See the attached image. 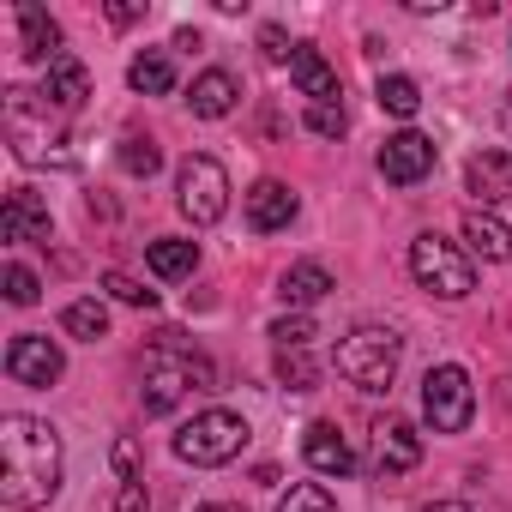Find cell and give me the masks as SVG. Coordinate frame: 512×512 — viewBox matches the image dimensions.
<instances>
[{"label":"cell","instance_id":"277c9868","mask_svg":"<svg viewBox=\"0 0 512 512\" xmlns=\"http://www.w3.org/2000/svg\"><path fill=\"white\" fill-rule=\"evenodd\" d=\"M410 272H416L422 290H434V296H446V302H458V296L476 290L470 253H464L458 241H446V235H416V241H410Z\"/></svg>","mask_w":512,"mask_h":512},{"label":"cell","instance_id":"9a60e30c","mask_svg":"<svg viewBox=\"0 0 512 512\" xmlns=\"http://www.w3.org/2000/svg\"><path fill=\"white\" fill-rule=\"evenodd\" d=\"M290 217H296V193L284 181H253L247 187V229L272 235V229H290Z\"/></svg>","mask_w":512,"mask_h":512},{"label":"cell","instance_id":"74e56055","mask_svg":"<svg viewBox=\"0 0 512 512\" xmlns=\"http://www.w3.org/2000/svg\"><path fill=\"white\" fill-rule=\"evenodd\" d=\"M506 127H512V103H506Z\"/></svg>","mask_w":512,"mask_h":512},{"label":"cell","instance_id":"e575fe53","mask_svg":"<svg viewBox=\"0 0 512 512\" xmlns=\"http://www.w3.org/2000/svg\"><path fill=\"white\" fill-rule=\"evenodd\" d=\"M115 512H151V494H145V482H121V494H115Z\"/></svg>","mask_w":512,"mask_h":512},{"label":"cell","instance_id":"8992f818","mask_svg":"<svg viewBox=\"0 0 512 512\" xmlns=\"http://www.w3.org/2000/svg\"><path fill=\"white\" fill-rule=\"evenodd\" d=\"M422 416H428L434 434H464V428H470V416H476V386H470V374H464L458 362L428 368V380H422Z\"/></svg>","mask_w":512,"mask_h":512},{"label":"cell","instance_id":"7c38bea8","mask_svg":"<svg viewBox=\"0 0 512 512\" xmlns=\"http://www.w3.org/2000/svg\"><path fill=\"white\" fill-rule=\"evenodd\" d=\"M91 97V73L79 55H55L49 61V79H43V109H61V115H79Z\"/></svg>","mask_w":512,"mask_h":512},{"label":"cell","instance_id":"4316f807","mask_svg":"<svg viewBox=\"0 0 512 512\" xmlns=\"http://www.w3.org/2000/svg\"><path fill=\"white\" fill-rule=\"evenodd\" d=\"M278 512H338V500H332L320 482H296V488L278 500Z\"/></svg>","mask_w":512,"mask_h":512},{"label":"cell","instance_id":"ffe728a7","mask_svg":"<svg viewBox=\"0 0 512 512\" xmlns=\"http://www.w3.org/2000/svg\"><path fill=\"white\" fill-rule=\"evenodd\" d=\"M19 43H25L31 61H55V55H67V49H61V25H55L43 7H31V0L19 7Z\"/></svg>","mask_w":512,"mask_h":512},{"label":"cell","instance_id":"603a6c76","mask_svg":"<svg viewBox=\"0 0 512 512\" xmlns=\"http://www.w3.org/2000/svg\"><path fill=\"white\" fill-rule=\"evenodd\" d=\"M127 85H133L139 97H163V91H175V67H169V55H139V61L127 67Z\"/></svg>","mask_w":512,"mask_h":512},{"label":"cell","instance_id":"d6a6232c","mask_svg":"<svg viewBox=\"0 0 512 512\" xmlns=\"http://www.w3.org/2000/svg\"><path fill=\"white\" fill-rule=\"evenodd\" d=\"M260 49H266V61H296V43H290L278 25H266V31H260Z\"/></svg>","mask_w":512,"mask_h":512},{"label":"cell","instance_id":"8fae6325","mask_svg":"<svg viewBox=\"0 0 512 512\" xmlns=\"http://www.w3.org/2000/svg\"><path fill=\"white\" fill-rule=\"evenodd\" d=\"M416 464H422V434L404 416H380L374 422V470L380 476H404Z\"/></svg>","mask_w":512,"mask_h":512},{"label":"cell","instance_id":"e0dca14e","mask_svg":"<svg viewBox=\"0 0 512 512\" xmlns=\"http://www.w3.org/2000/svg\"><path fill=\"white\" fill-rule=\"evenodd\" d=\"M49 211L37 205V193L31 187H19L13 199H7V217H0V235H7V241H43L49 247Z\"/></svg>","mask_w":512,"mask_h":512},{"label":"cell","instance_id":"5b68a950","mask_svg":"<svg viewBox=\"0 0 512 512\" xmlns=\"http://www.w3.org/2000/svg\"><path fill=\"white\" fill-rule=\"evenodd\" d=\"M241 446H247V422H241L235 410H199V416L175 434V458H181V464H199V470L229 464Z\"/></svg>","mask_w":512,"mask_h":512},{"label":"cell","instance_id":"2e32d148","mask_svg":"<svg viewBox=\"0 0 512 512\" xmlns=\"http://www.w3.org/2000/svg\"><path fill=\"white\" fill-rule=\"evenodd\" d=\"M290 79H296V91H302V97H314V103H338V97H344V85H338V67H332L320 49H308V43H296Z\"/></svg>","mask_w":512,"mask_h":512},{"label":"cell","instance_id":"7a4b0ae2","mask_svg":"<svg viewBox=\"0 0 512 512\" xmlns=\"http://www.w3.org/2000/svg\"><path fill=\"white\" fill-rule=\"evenodd\" d=\"M187 392H217V368H211L199 350H181L175 332H163V338L145 350V410L163 416V410H175Z\"/></svg>","mask_w":512,"mask_h":512},{"label":"cell","instance_id":"8d00e7d4","mask_svg":"<svg viewBox=\"0 0 512 512\" xmlns=\"http://www.w3.org/2000/svg\"><path fill=\"white\" fill-rule=\"evenodd\" d=\"M199 512H241V506H229V500H211V506H199Z\"/></svg>","mask_w":512,"mask_h":512},{"label":"cell","instance_id":"836d02e7","mask_svg":"<svg viewBox=\"0 0 512 512\" xmlns=\"http://www.w3.org/2000/svg\"><path fill=\"white\" fill-rule=\"evenodd\" d=\"M109 458H115V476H121V482H139V446H133V440H115Z\"/></svg>","mask_w":512,"mask_h":512},{"label":"cell","instance_id":"83f0119b","mask_svg":"<svg viewBox=\"0 0 512 512\" xmlns=\"http://www.w3.org/2000/svg\"><path fill=\"white\" fill-rule=\"evenodd\" d=\"M272 338H278V350H308L320 332H314L308 314H284V320H272Z\"/></svg>","mask_w":512,"mask_h":512},{"label":"cell","instance_id":"d590c367","mask_svg":"<svg viewBox=\"0 0 512 512\" xmlns=\"http://www.w3.org/2000/svg\"><path fill=\"white\" fill-rule=\"evenodd\" d=\"M428 512H470V506H464V500H434Z\"/></svg>","mask_w":512,"mask_h":512},{"label":"cell","instance_id":"6da1fadb","mask_svg":"<svg viewBox=\"0 0 512 512\" xmlns=\"http://www.w3.org/2000/svg\"><path fill=\"white\" fill-rule=\"evenodd\" d=\"M61 488V440L37 416H7L0 422V500L37 512Z\"/></svg>","mask_w":512,"mask_h":512},{"label":"cell","instance_id":"52a82bcc","mask_svg":"<svg viewBox=\"0 0 512 512\" xmlns=\"http://www.w3.org/2000/svg\"><path fill=\"white\" fill-rule=\"evenodd\" d=\"M175 193H181L187 223H217L229 211V175H223L217 157H187L181 175H175Z\"/></svg>","mask_w":512,"mask_h":512},{"label":"cell","instance_id":"30bf717a","mask_svg":"<svg viewBox=\"0 0 512 512\" xmlns=\"http://www.w3.org/2000/svg\"><path fill=\"white\" fill-rule=\"evenodd\" d=\"M61 344H49L43 332H19L13 344H7V374L19 380V386H55L61 380Z\"/></svg>","mask_w":512,"mask_h":512},{"label":"cell","instance_id":"3957f363","mask_svg":"<svg viewBox=\"0 0 512 512\" xmlns=\"http://www.w3.org/2000/svg\"><path fill=\"white\" fill-rule=\"evenodd\" d=\"M398 356H404V338H398L392 326H356V332L338 344L332 368H338L356 392H386L392 374H398Z\"/></svg>","mask_w":512,"mask_h":512},{"label":"cell","instance_id":"4fadbf2b","mask_svg":"<svg viewBox=\"0 0 512 512\" xmlns=\"http://www.w3.org/2000/svg\"><path fill=\"white\" fill-rule=\"evenodd\" d=\"M302 458H308L320 476H350V470H356V452H350V440L338 434V422H308Z\"/></svg>","mask_w":512,"mask_h":512},{"label":"cell","instance_id":"ac0fdd59","mask_svg":"<svg viewBox=\"0 0 512 512\" xmlns=\"http://www.w3.org/2000/svg\"><path fill=\"white\" fill-rule=\"evenodd\" d=\"M235 97H241V85H235V73H223V67L199 73V79H193V91H187V103H193V115H199V121H223V115L235 109Z\"/></svg>","mask_w":512,"mask_h":512},{"label":"cell","instance_id":"484cf974","mask_svg":"<svg viewBox=\"0 0 512 512\" xmlns=\"http://www.w3.org/2000/svg\"><path fill=\"white\" fill-rule=\"evenodd\" d=\"M278 380H284L290 392H314V380H320V362H314L308 350H278Z\"/></svg>","mask_w":512,"mask_h":512},{"label":"cell","instance_id":"ba28073f","mask_svg":"<svg viewBox=\"0 0 512 512\" xmlns=\"http://www.w3.org/2000/svg\"><path fill=\"white\" fill-rule=\"evenodd\" d=\"M31 115H37L31 91H13V97H7V133H13V151H19L25 163H73V157L61 151V139L49 133V121L37 127Z\"/></svg>","mask_w":512,"mask_h":512},{"label":"cell","instance_id":"d4e9b609","mask_svg":"<svg viewBox=\"0 0 512 512\" xmlns=\"http://www.w3.org/2000/svg\"><path fill=\"white\" fill-rule=\"evenodd\" d=\"M61 326H67V338H85V344L109 338V314H103V302H67Z\"/></svg>","mask_w":512,"mask_h":512},{"label":"cell","instance_id":"1f68e13d","mask_svg":"<svg viewBox=\"0 0 512 512\" xmlns=\"http://www.w3.org/2000/svg\"><path fill=\"white\" fill-rule=\"evenodd\" d=\"M7 302H19V308L37 302V272L31 266H7Z\"/></svg>","mask_w":512,"mask_h":512},{"label":"cell","instance_id":"f546056e","mask_svg":"<svg viewBox=\"0 0 512 512\" xmlns=\"http://www.w3.org/2000/svg\"><path fill=\"white\" fill-rule=\"evenodd\" d=\"M344 127H350L344 103H314V109H308V133H320V139H344Z\"/></svg>","mask_w":512,"mask_h":512},{"label":"cell","instance_id":"f1b7e54d","mask_svg":"<svg viewBox=\"0 0 512 512\" xmlns=\"http://www.w3.org/2000/svg\"><path fill=\"white\" fill-rule=\"evenodd\" d=\"M103 290H109L115 302H127V308H157V290H145V284H133L127 272H103Z\"/></svg>","mask_w":512,"mask_h":512},{"label":"cell","instance_id":"7402d4cb","mask_svg":"<svg viewBox=\"0 0 512 512\" xmlns=\"http://www.w3.org/2000/svg\"><path fill=\"white\" fill-rule=\"evenodd\" d=\"M326 290H332V272H326V266H314V260H302V266H290V272L278 278V296H284L290 308H314Z\"/></svg>","mask_w":512,"mask_h":512},{"label":"cell","instance_id":"9c48e42d","mask_svg":"<svg viewBox=\"0 0 512 512\" xmlns=\"http://www.w3.org/2000/svg\"><path fill=\"white\" fill-rule=\"evenodd\" d=\"M434 139L428 133H416V127H404V133H392L386 145H380V175L392 181V187H416V181H428L434 175Z\"/></svg>","mask_w":512,"mask_h":512},{"label":"cell","instance_id":"44dd1931","mask_svg":"<svg viewBox=\"0 0 512 512\" xmlns=\"http://www.w3.org/2000/svg\"><path fill=\"white\" fill-rule=\"evenodd\" d=\"M464 247L482 253V260H512V229L500 217H488V211H470L464 217Z\"/></svg>","mask_w":512,"mask_h":512},{"label":"cell","instance_id":"d6986e66","mask_svg":"<svg viewBox=\"0 0 512 512\" xmlns=\"http://www.w3.org/2000/svg\"><path fill=\"white\" fill-rule=\"evenodd\" d=\"M145 260H151V272H157L163 284H181V278H193V266H199V247L181 241V235H157V241H145Z\"/></svg>","mask_w":512,"mask_h":512},{"label":"cell","instance_id":"4dcf8cb0","mask_svg":"<svg viewBox=\"0 0 512 512\" xmlns=\"http://www.w3.org/2000/svg\"><path fill=\"white\" fill-rule=\"evenodd\" d=\"M157 163H163V157H157L151 139H127V145H121V169H127V175H145V181H151Z\"/></svg>","mask_w":512,"mask_h":512},{"label":"cell","instance_id":"5bb4252c","mask_svg":"<svg viewBox=\"0 0 512 512\" xmlns=\"http://www.w3.org/2000/svg\"><path fill=\"white\" fill-rule=\"evenodd\" d=\"M464 187L482 199V205H506L512 199V151H476L464 163Z\"/></svg>","mask_w":512,"mask_h":512},{"label":"cell","instance_id":"cb8c5ba5","mask_svg":"<svg viewBox=\"0 0 512 512\" xmlns=\"http://www.w3.org/2000/svg\"><path fill=\"white\" fill-rule=\"evenodd\" d=\"M374 103H380L386 115H398V121H410V115L422 109V85H416V79H404V73H392V79H380V91H374Z\"/></svg>","mask_w":512,"mask_h":512}]
</instances>
